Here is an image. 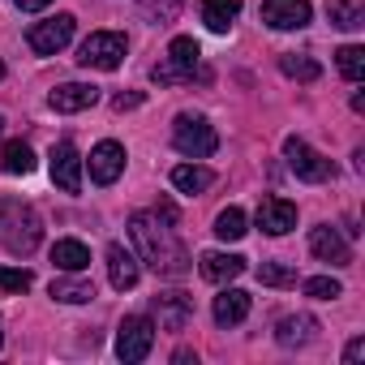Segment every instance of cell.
<instances>
[{
    "label": "cell",
    "instance_id": "cell-1",
    "mask_svg": "<svg viewBox=\"0 0 365 365\" xmlns=\"http://www.w3.org/2000/svg\"><path fill=\"white\" fill-rule=\"evenodd\" d=\"M129 237H133L142 262H150L159 275H185V271H190V254L172 241V232L159 224V215L138 211V215L129 220Z\"/></svg>",
    "mask_w": 365,
    "mask_h": 365
},
{
    "label": "cell",
    "instance_id": "cell-2",
    "mask_svg": "<svg viewBox=\"0 0 365 365\" xmlns=\"http://www.w3.org/2000/svg\"><path fill=\"white\" fill-rule=\"evenodd\" d=\"M43 241V224L35 215V207L14 202V198H0V245H5L14 258L35 254Z\"/></svg>",
    "mask_w": 365,
    "mask_h": 365
},
{
    "label": "cell",
    "instance_id": "cell-3",
    "mask_svg": "<svg viewBox=\"0 0 365 365\" xmlns=\"http://www.w3.org/2000/svg\"><path fill=\"white\" fill-rule=\"evenodd\" d=\"M172 146H176L180 155H190V159H207V155H215L220 133H215L202 116H176V125H172Z\"/></svg>",
    "mask_w": 365,
    "mask_h": 365
},
{
    "label": "cell",
    "instance_id": "cell-4",
    "mask_svg": "<svg viewBox=\"0 0 365 365\" xmlns=\"http://www.w3.org/2000/svg\"><path fill=\"white\" fill-rule=\"evenodd\" d=\"M198 56H202V52H198V43H194L190 35H180V39H172V48H168V61L150 69V78H155L159 86L190 82V78H194V69H198Z\"/></svg>",
    "mask_w": 365,
    "mask_h": 365
},
{
    "label": "cell",
    "instance_id": "cell-5",
    "mask_svg": "<svg viewBox=\"0 0 365 365\" xmlns=\"http://www.w3.org/2000/svg\"><path fill=\"white\" fill-rule=\"evenodd\" d=\"M284 159H288V168L297 172V180H309V185H322V180L335 176L331 159L318 155V150H314L309 142H301V138H288V142H284Z\"/></svg>",
    "mask_w": 365,
    "mask_h": 365
},
{
    "label": "cell",
    "instance_id": "cell-6",
    "mask_svg": "<svg viewBox=\"0 0 365 365\" xmlns=\"http://www.w3.org/2000/svg\"><path fill=\"white\" fill-rule=\"evenodd\" d=\"M120 61H125V35H116V31H95L78 48V65H86V69H103L108 73Z\"/></svg>",
    "mask_w": 365,
    "mask_h": 365
},
{
    "label": "cell",
    "instance_id": "cell-7",
    "mask_svg": "<svg viewBox=\"0 0 365 365\" xmlns=\"http://www.w3.org/2000/svg\"><path fill=\"white\" fill-rule=\"evenodd\" d=\"M73 31H78L73 14H56V18H48V22H35V26L26 31V43H31V52H39V56H56L61 48H69Z\"/></svg>",
    "mask_w": 365,
    "mask_h": 365
},
{
    "label": "cell",
    "instance_id": "cell-8",
    "mask_svg": "<svg viewBox=\"0 0 365 365\" xmlns=\"http://www.w3.org/2000/svg\"><path fill=\"white\" fill-rule=\"evenodd\" d=\"M150 344H155V322L146 314H129L120 322V331H116V356L125 365H133V361H142L150 352Z\"/></svg>",
    "mask_w": 365,
    "mask_h": 365
},
{
    "label": "cell",
    "instance_id": "cell-9",
    "mask_svg": "<svg viewBox=\"0 0 365 365\" xmlns=\"http://www.w3.org/2000/svg\"><path fill=\"white\" fill-rule=\"evenodd\" d=\"M48 172H52V185L56 190H65V194H78L82 190V155L73 150V142H56L52 146Z\"/></svg>",
    "mask_w": 365,
    "mask_h": 365
},
{
    "label": "cell",
    "instance_id": "cell-10",
    "mask_svg": "<svg viewBox=\"0 0 365 365\" xmlns=\"http://www.w3.org/2000/svg\"><path fill=\"white\" fill-rule=\"evenodd\" d=\"M262 22L271 31H301L309 26V0H262Z\"/></svg>",
    "mask_w": 365,
    "mask_h": 365
},
{
    "label": "cell",
    "instance_id": "cell-11",
    "mask_svg": "<svg viewBox=\"0 0 365 365\" xmlns=\"http://www.w3.org/2000/svg\"><path fill=\"white\" fill-rule=\"evenodd\" d=\"M309 250H314V258H322V262H331V267H348V262H352L348 237H344L339 228H331V224H322V228L309 232Z\"/></svg>",
    "mask_w": 365,
    "mask_h": 365
},
{
    "label": "cell",
    "instance_id": "cell-12",
    "mask_svg": "<svg viewBox=\"0 0 365 365\" xmlns=\"http://www.w3.org/2000/svg\"><path fill=\"white\" fill-rule=\"evenodd\" d=\"M125 172V146L120 142H99L91 150V180L95 185H116V176Z\"/></svg>",
    "mask_w": 365,
    "mask_h": 365
},
{
    "label": "cell",
    "instance_id": "cell-13",
    "mask_svg": "<svg viewBox=\"0 0 365 365\" xmlns=\"http://www.w3.org/2000/svg\"><path fill=\"white\" fill-rule=\"evenodd\" d=\"M155 318L163 331H185L190 318H194V301L185 292H159L155 297Z\"/></svg>",
    "mask_w": 365,
    "mask_h": 365
},
{
    "label": "cell",
    "instance_id": "cell-14",
    "mask_svg": "<svg viewBox=\"0 0 365 365\" xmlns=\"http://www.w3.org/2000/svg\"><path fill=\"white\" fill-rule=\"evenodd\" d=\"M258 228H262L267 237L292 232V228H297V207H292L288 198H262V202H258Z\"/></svg>",
    "mask_w": 365,
    "mask_h": 365
},
{
    "label": "cell",
    "instance_id": "cell-15",
    "mask_svg": "<svg viewBox=\"0 0 365 365\" xmlns=\"http://www.w3.org/2000/svg\"><path fill=\"white\" fill-rule=\"evenodd\" d=\"M48 103H52V112H86V108H95V103H99V86L65 82V86H56V91L48 95Z\"/></svg>",
    "mask_w": 365,
    "mask_h": 365
},
{
    "label": "cell",
    "instance_id": "cell-16",
    "mask_svg": "<svg viewBox=\"0 0 365 365\" xmlns=\"http://www.w3.org/2000/svg\"><path fill=\"white\" fill-rule=\"evenodd\" d=\"M138 275H142L138 254L125 250V245H108V279H112V288H116V292H129V288L138 284Z\"/></svg>",
    "mask_w": 365,
    "mask_h": 365
},
{
    "label": "cell",
    "instance_id": "cell-17",
    "mask_svg": "<svg viewBox=\"0 0 365 365\" xmlns=\"http://www.w3.org/2000/svg\"><path fill=\"white\" fill-rule=\"evenodd\" d=\"M211 314H215L220 327H237V322H245V318H250V292H241V288H224V292L215 297Z\"/></svg>",
    "mask_w": 365,
    "mask_h": 365
},
{
    "label": "cell",
    "instance_id": "cell-18",
    "mask_svg": "<svg viewBox=\"0 0 365 365\" xmlns=\"http://www.w3.org/2000/svg\"><path fill=\"white\" fill-rule=\"evenodd\" d=\"M241 271H245V258L241 254H220V250L202 254V279H211V284H228Z\"/></svg>",
    "mask_w": 365,
    "mask_h": 365
},
{
    "label": "cell",
    "instance_id": "cell-19",
    "mask_svg": "<svg viewBox=\"0 0 365 365\" xmlns=\"http://www.w3.org/2000/svg\"><path fill=\"white\" fill-rule=\"evenodd\" d=\"M314 331H318V322H314L309 314H292V318H279L275 339H279L284 348H301V344H309V339H314Z\"/></svg>",
    "mask_w": 365,
    "mask_h": 365
},
{
    "label": "cell",
    "instance_id": "cell-20",
    "mask_svg": "<svg viewBox=\"0 0 365 365\" xmlns=\"http://www.w3.org/2000/svg\"><path fill=\"white\" fill-rule=\"evenodd\" d=\"M172 185L180 194H202V190L215 185V172L202 168V163H180V168H172Z\"/></svg>",
    "mask_w": 365,
    "mask_h": 365
},
{
    "label": "cell",
    "instance_id": "cell-21",
    "mask_svg": "<svg viewBox=\"0 0 365 365\" xmlns=\"http://www.w3.org/2000/svg\"><path fill=\"white\" fill-rule=\"evenodd\" d=\"M327 18L339 31H361L365 26V0H327Z\"/></svg>",
    "mask_w": 365,
    "mask_h": 365
},
{
    "label": "cell",
    "instance_id": "cell-22",
    "mask_svg": "<svg viewBox=\"0 0 365 365\" xmlns=\"http://www.w3.org/2000/svg\"><path fill=\"white\" fill-rule=\"evenodd\" d=\"M52 262H56L65 275H69V271L82 275V271L91 267V250H86L82 241H56V245H52Z\"/></svg>",
    "mask_w": 365,
    "mask_h": 365
},
{
    "label": "cell",
    "instance_id": "cell-23",
    "mask_svg": "<svg viewBox=\"0 0 365 365\" xmlns=\"http://www.w3.org/2000/svg\"><path fill=\"white\" fill-rule=\"evenodd\" d=\"M237 14H241V0H202V22L215 35H224L237 22Z\"/></svg>",
    "mask_w": 365,
    "mask_h": 365
},
{
    "label": "cell",
    "instance_id": "cell-24",
    "mask_svg": "<svg viewBox=\"0 0 365 365\" xmlns=\"http://www.w3.org/2000/svg\"><path fill=\"white\" fill-rule=\"evenodd\" d=\"M52 297L65 301V305H86V301H95V284L91 279H78L69 271V279H52Z\"/></svg>",
    "mask_w": 365,
    "mask_h": 365
},
{
    "label": "cell",
    "instance_id": "cell-25",
    "mask_svg": "<svg viewBox=\"0 0 365 365\" xmlns=\"http://www.w3.org/2000/svg\"><path fill=\"white\" fill-rule=\"evenodd\" d=\"M0 168H5L9 176H26V172H35V150L26 142H9L5 155H0Z\"/></svg>",
    "mask_w": 365,
    "mask_h": 365
},
{
    "label": "cell",
    "instance_id": "cell-26",
    "mask_svg": "<svg viewBox=\"0 0 365 365\" xmlns=\"http://www.w3.org/2000/svg\"><path fill=\"white\" fill-rule=\"evenodd\" d=\"M245 232H250V220H245L241 207H228V211L215 215V237H220V241H241Z\"/></svg>",
    "mask_w": 365,
    "mask_h": 365
},
{
    "label": "cell",
    "instance_id": "cell-27",
    "mask_svg": "<svg viewBox=\"0 0 365 365\" xmlns=\"http://www.w3.org/2000/svg\"><path fill=\"white\" fill-rule=\"evenodd\" d=\"M279 69H284L288 78H297V82H318V73H322V65H318V61L297 56V52H284V56H279Z\"/></svg>",
    "mask_w": 365,
    "mask_h": 365
},
{
    "label": "cell",
    "instance_id": "cell-28",
    "mask_svg": "<svg viewBox=\"0 0 365 365\" xmlns=\"http://www.w3.org/2000/svg\"><path fill=\"white\" fill-rule=\"evenodd\" d=\"M335 65H339V73H344L348 82H361V78H365V48H356V43L339 48V52H335Z\"/></svg>",
    "mask_w": 365,
    "mask_h": 365
},
{
    "label": "cell",
    "instance_id": "cell-29",
    "mask_svg": "<svg viewBox=\"0 0 365 365\" xmlns=\"http://www.w3.org/2000/svg\"><path fill=\"white\" fill-rule=\"evenodd\" d=\"M258 279L267 288H297V271L292 267H279V262H262L258 267Z\"/></svg>",
    "mask_w": 365,
    "mask_h": 365
},
{
    "label": "cell",
    "instance_id": "cell-30",
    "mask_svg": "<svg viewBox=\"0 0 365 365\" xmlns=\"http://www.w3.org/2000/svg\"><path fill=\"white\" fill-rule=\"evenodd\" d=\"M301 288H305V297H314V301H335V297H344L339 279H331V275H314V279H305Z\"/></svg>",
    "mask_w": 365,
    "mask_h": 365
},
{
    "label": "cell",
    "instance_id": "cell-31",
    "mask_svg": "<svg viewBox=\"0 0 365 365\" xmlns=\"http://www.w3.org/2000/svg\"><path fill=\"white\" fill-rule=\"evenodd\" d=\"M180 5H185V0H142V14L163 26V22H172L180 14Z\"/></svg>",
    "mask_w": 365,
    "mask_h": 365
},
{
    "label": "cell",
    "instance_id": "cell-32",
    "mask_svg": "<svg viewBox=\"0 0 365 365\" xmlns=\"http://www.w3.org/2000/svg\"><path fill=\"white\" fill-rule=\"evenodd\" d=\"M35 279H31V271H22V267H0V292H26Z\"/></svg>",
    "mask_w": 365,
    "mask_h": 365
},
{
    "label": "cell",
    "instance_id": "cell-33",
    "mask_svg": "<svg viewBox=\"0 0 365 365\" xmlns=\"http://www.w3.org/2000/svg\"><path fill=\"white\" fill-rule=\"evenodd\" d=\"M138 103H142V95H138V91H129V95H116V99H112V108H116V112H129V108H138Z\"/></svg>",
    "mask_w": 365,
    "mask_h": 365
},
{
    "label": "cell",
    "instance_id": "cell-34",
    "mask_svg": "<svg viewBox=\"0 0 365 365\" xmlns=\"http://www.w3.org/2000/svg\"><path fill=\"white\" fill-rule=\"evenodd\" d=\"M361 356H365V339H361V335H356V339H352V344H348V348H344V361H348V365H356V361H361Z\"/></svg>",
    "mask_w": 365,
    "mask_h": 365
},
{
    "label": "cell",
    "instance_id": "cell-35",
    "mask_svg": "<svg viewBox=\"0 0 365 365\" xmlns=\"http://www.w3.org/2000/svg\"><path fill=\"white\" fill-rule=\"evenodd\" d=\"M48 5H52V0H18L22 14H39V9H48Z\"/></svg>",
    "mask_w": 365,
    "mask_h": 365
},
{
    "label": "cell",
    "instance_id": "cell-36",
    "mask_svg": "<svg viewBox=\"0 0 365 365\" xmlns=\"http://www.w3.org/2000/svg\"><path fill=\"white\" fill-rule=\"evenodd\" d=\"M172 361H176V365H190V361H194V352H190V348H176V352H172Z\"/></svg>",
    "mask_w": 365,
    "mask_h": 365
},
{
    "label": "cell",
    "instance_id": "cell-37",
    "mask_svg": "<svg viewBox=\"0 0 365 365\" xmlns=\"http://www.w3.org/2000/svg\"><path fill=\"white\" fill-rule=\"evenodd\" d=\"M0 78H5V61H0Z\"/></svg>",
    "mask_w": 365,
    "mask_h": 365
},
{
    "label": "cell",
    "instance_id": "cell-38",
    "mask_svg": "<svg viewBox=\"0 0 365 365\" xmlns=\"http://www.w3.org/2000/svg\"><path fill=\"white\" fill-rule=\"evenodd\" d=\"M0 344H5V331H0Z\"/></svg>",
    "mask_w": 365,
    "mask_h": 365
},
{
    "label": "cell",
    "instance_id": "cell-39",
    "mask_svg": "<svg viewBox=\"0 0 365 365\" xmlns=\"http://www.w3.org/2000/svg\"><path fill=\"white\" fill-rule=\"evenodd\" d=\"M0 129H5V120H0Z\"/></svg>",
    "mask_w": 365,
    "mask_h": 365
}]
</instances>
